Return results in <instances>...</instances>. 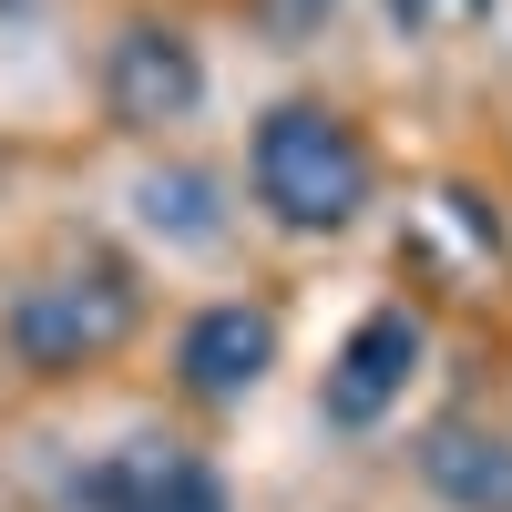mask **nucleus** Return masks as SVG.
<instances>
[{
    "mask_svg": "<svg viewBox=\"0 0 512 512\" xmlns=\"http://www.w3.org/2000/svg\"><path fill=\"white\" fill-rule=\"evenodd\" d=\"M400 31H461V21H492V0H390Z\"/></svg>",
    "mask_w": 512,
    "mask_h": 512,
    "instance_id": "obj_9",
    "label": "nucleus"
},
{
    "mask_svg": "<svg viewBox=\"0 0 512 512\" xmlns=\"http://www.w3.org/2000/svg\"><path fill=\"white\" fill-rule=\"evenodd\" d=\"M134 308H144V297H134V267H123V256H82V267L21 287L11 349H21L31 369H93V359H113L123 338H134Z\"/></svg>",
    "mask_w": 512,
    "mask_h": 512,
    "instance_id": "obj_2",
    "label": "nucleus"
},
{
    "mask_svg": "<svg viewBox=\"0 0 512 512\" xmlns=\"http://www.w3.org/2000/svg\"><path fill=\"white\" fill-rule=\"evenodd\" d=\"M420 482L451 512H512V441L472 431V420H441V431L420 441Z\"/></svg>",
    "mask_w": 512,
    "mask_h": 512,
    "instance_id": "obj_7",
    "label": "nucleus"
},
{
    "mask_svg": "<svg viewBox=\"0 0 512 512\" xmlns=\"http://www.w3.org/2000/svg\"><path fill=\"white\" fill-rule=\"evenodd\" d=\"M103 103L113 123H134V134H154V123H185L205 103V62H195V41L185 31H164V21H134L113 41V62H103Z\"/></svg>",
    "mask_w": 512,
    "mask_h": 512,
    "instance_id": "obj_5",
    "label": "nucleus"
},
{
    "mask_svg": "<svg viewBox=\"0 0 512 512\" xmlns=\"http://www.w3.org/2000/svg\"><path fill=\"white\" fill-rule=\"evenodd\" d=\"M72 512H236L226 482L175 441H123L72 482Z\"/></svg>",
    "mask_w": 512,
    "mask_h": 512,
    "instance_id": "obj_3",
    "label": "nucleus"
},
{
    "mask_svg": "<svg viewBox=\"0 0 512 512\" xmlns=\"http://www.w3.org/2000/svg\"><path fill=\"white\" fill-rule=\"evenodd\" d=\"M246 175H256V205L297 236H338L369 205V144L338 123L328 103H277L246 144Z\"/></svg>",
    "mask_w": 512,
    "mask_h": 512,
    "instance_id": "obj_1",
    "label": "nucleus"
},
{
    "mask_svg": "<svg viewBox=\"0 0 512 512\" xmlns=\"http://www.w3.org/2000/svg\"><path fill=\"white\" fill-rule=\"evenodd\" d=\"M144 226L154 236H175V246H205V236H216L226 216H216V185H205V175H144Z\"/></svg>",
    "mask_w": 512,
    "mask_h": 512,
    "instance_id": "obj_8",
    "label": "nucleus"
},
{
    "mask_svg": "<svg viewBox=\"0 0 512 512\" xmlns=\"http://www.w3.org/2000/svg\"><path fill=\"white\" fill-rule=\"evenodd\" d=\"M410 369H420V318H410V308H369V318L349 328V349L328 359L318 410L338 420V431H379V420L400 410Z\"/></svg>",
    "mask_w": 512,
    "mask_h": 512,
    "instance_id": "obj_4",
    "label": "nucleus"
},
{
    "mask_svg": "<svg viewBox=\"0 0 512 512\" xmlns=\"http://www.w3.org/2000/svg\"><path fill=\"white\" fill-rule=\"evenodd\" d=\"M175 369L195 400H246L256 379L277 369V318L246 308V297H226V308H195L185 338H175Z\"/></svg>",
    "mask_w": 512,
    "mask_h": 512,
    "instance_id": "obj_6",
    "label": "nucleus"
},
{
    "mask_svg": "<svg viewBox=\"0 0 512 512\" xmlns=\"http://www.w3.org/2000/svg\"><path fill=\"white\" fill-rule=\"evenodd\" d=\"M277 11H287V31H308L318 11H338V0H277Z\"/></svg>",
    "mask_w": 512,
    "mask_h": 512,
    "instance_id": "obj_10",
    "label": "nucleus"
}]
</instances>
